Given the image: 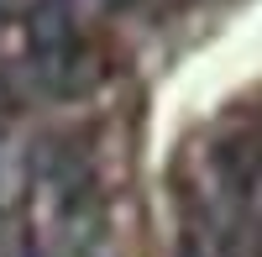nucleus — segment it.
I'll return each instance as SVG.
<instances>
[{"label": "nucleus", "instance_id": "1", "mask_svg": "<svg viewBox=\"0 0 262 257\" xmlns=\"http://www.w3.org/2000/svg\"><path fill=\"white\" fill-rule=\"evenodd\" d=\"M27 37H32L37 74L48 79L53 95H79L90 84L79 74L90 58H84L79 32H74V0H37L32 16H27Z\"/></svg>", "mask_w": 262, "mask_h": 257}]
</instances>
